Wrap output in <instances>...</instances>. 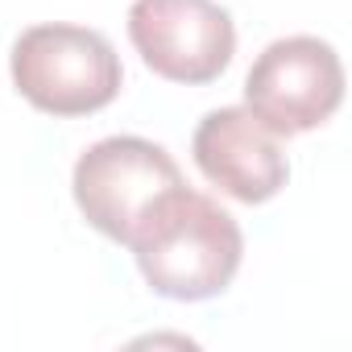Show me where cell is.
Masks as SVG:
<instances>
[{
    "mask_svg": "<svg viewBox=\"0 0 352 352\" xmlns=\"http://www.w3.org/2000/svg\"><path fill=\"white\" fill-rule=\"evenodd\" d=\"M129 245L137 253L145 282L157 294L183 302L220 294L241 270V253H245L241 224L216 199L183 183L149 204Z\"/></svg>",
    "mask_w": 352,
    "mask_h": 352,
    "instance_id": "cell-1",
    "label": "cell"
},
{
    "mask_svg": "<svg viewBox=\"0 0 352 352\" xmlns=\"http://www.w3.org/2000/svg\"><path fill=\"white\" fill-rule=\"evenodd\" d=\"M120 58L100 30L87 25H30L13 42V83L17 91L54 116L100 112L120 91Z\"/></svg>",
    "mask_w": 352,
    "mask_h": 352,
    "instance_id": "cell-2",
    "label": "cell"
},
{
    "mask_svg": "<svg viewBox=\"0 0 352 352\" xmlns=\"http://www.w3.org/2000/svg\"><path fill=\"white\" fill-rule=\"evenodd\" d=\"M179 183V162L145 137H104L87 145L71 179L75 204L87 216V224L120 245H129L149 204Z\"/></svg>",
    "mask_w": 352,
    "mask_h": 352,
    "instance_id": "cell-3",
    "label": "cell"
},
{
    "mask_svg": "<svg viewBox=\"0 0 352 352\" xmlns=\"http://www.w3.org/2000/svg\"><path fill=\"white\" fill-rule=\"evenodd\" d=\"M245 100L274 133H307L340 108L344 63L323 38H278L249 67Z\"/></svg>",
    "mask_w": 352,
    "mask_h": 352,
    "instance_id": "cell-4",
    "label": "cell"
},
{
    "mask_svg": "<svg viewBox=\"0 0 352 352\" xmlns=\"http://www.w3.org/2000/svg\"><path fill=\"white\" fill-rule=\"evenodd\" d=\"M129 38L145 67L174 83L216 79L236 46L232 17L216 0H137L129 9Z\"/></svg>",
    "mask_w": 352,
    "mask_h": 352,
    "instance_id": "cell-5",
    "label": "cell"
},
{
    "mask_svg": "<svg viewBox=\"0 0 352 352\" xmlns=\"http://www.w3.org/2000/svg\"><path fill=\"white\" fill-rule=\"evenodd\" d=\"M195 162L208 174V183L241 204H265L290 179L282 133H274L249 108L208 112L195 129Z\"/></svg>",
    "mask_w": 352,
    "mask_h": 352,
    "instance_id": "cell-6",
    "label": "cell"
}]
</instances>
